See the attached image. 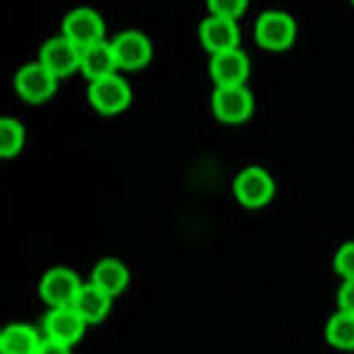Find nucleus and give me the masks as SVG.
<instances>
[{"instance_id":"obj_2","label":"nucleus","mask_w":354,"mask_h":354,"mask_svg":"<svg viewBox=\"0 0 354 354\" xmlns=\"http://www.w3.org/2000/svg\"><path fill=\"white\" fill-rule=\"evenodd\" d=\"M299 27L293 17L282 10H267L257 17L254 37L257 45L267 51H285L295 43Z\"/></svg>"},{"instance_id":"obj_16","label":"nucleus","mask_w":354,"mask_h":354,"mask_svg":"<svg viewBox=\"0 0 354 354\" xmlns=\"http://www.w3.org/2000/svg\"><path fill=\"white\" fill-rule=\"evenodd\" d=\"M115 68H118V64H115L111 43L99 41L96 45H91L88 48L81 50L80 70L83 71V75L89 81L114 75Z\"/></svg>"},{"instance_id":"obj_14","label":"nucleus","mask_w":354,"mask_h":354,"mask_svg":"<svg viewBox=\"0 0 354 354\" xmlns=\"http://www.w3.org/2000/svg\"><path fill=\"white\" fill-rule=\"evenodd\" d=\"M43 339L33 326L17 323L7 326L0 335V351L3 354H37Z\"/></svg>"},{"instance_id":"obj_19","label":"nucleus","mask_w":354,"mask_h":354,"mask_svg":"<svg viewBox=\"0 0 354 354\" xmlns=\"http://www.w3.org/2000/svg\"><path fill=\"white\" fill-rule=\"evenodd\" d=\"M211 15L227 17V19H239L245 14L249 7V0H206Z\"/></svg>"},{"instance_id":"obj_23","label":"nucleus","mask_w":354,"mask_h":354,"mask_svg":"<svg viewBox=\"0 0 354 354\" xmlns=\"http://www.w3.org/2000/svg\"><path fill=\"white\" fill-rule=\"evenodd\" d=\"M351 3H353V7H354V0H351Z\"/></svg>"},{"instance_id":"obj_15","label":"nucleus","mask_w":354,"mask_h":354,"mask_svg":"<svg viewBox=\"0 0 354 354\" xmlns=\"http://www.w3.org/2000/svg\"><path fill=\"white\" fill-rule=\"evenodd\" d=\"M73 308L86 319L88 325H97L109 313L111 297L93 283L83 285L73 301Z\"/></svg>"},{"instance_id":"obj_7","label":"nucleus","mask_w":354,"mask_h":354,"mask_svg":"<svg viewBox=\"0 0 354 354\" xmlns=\"http://www.w3.org/2000/svg\"><path fill=\"white\" fill-rule=\"evenodd\" d=\"M211 107L216 119L224 124H243L254 112V96L245 86H226L214 91Z\"/></svg>"},{"instance_id":"obj_4","label":"nucleus","mask_w":354,"mask_h":354,"mask_svg":"<svg viewBox=\"0 0 354 354\" xmlns=\"http://www.w3.org/2000/svg\"><path fill=\"white\" fill-rule=\"evenodd\" d=\"M62 35L80 50L104 41L106 21L91 7H76L68 12L62 24Z\"/></svg>"},{"instance_id":"obj_21","label":"nucleus","mask_w":354,"mask_h":354,"mask_svg":"<svg viewBox=\"0 0 354 354\" xmlns=\"http://www.w3.org/2000/svg\"><path fill=\"white\" fill-rule=\"evenodd\" d=\"M338 306L341 312L354 315V279L344 280L338 290Z\"/></svg>"},{"instance_id":"obj_1","label":"nucleus","mask_w":354,"mask_h":354,"mask_svg":"<svg viewBox=\"0 0 354 354\" xmlns=\"http://www.w3.org/2000/svg\"><path fill=\"white\" fill-rule=\"evenodd\" d=\"M231 189L241 208L249 211L266 208L277 193L274 176L261 165L243 168L232 180Z\"/></svg>"},{"instance_id":"obj_11","label":"nucleus","mask_w":354,"mask_h":354,"mask_svg":"<svg viewBox=\"0 0 354 354\" xmlns=\"http://www.w3.org/2000/svg\"><path fill=\"white\" fill-rule=\"evenodd\" d=\"M86 319L70 306H58L43 319V330L48 338L73 348L86 333Z\"/></svg>"},{"instance_id":"obj_22","label":"nucleus","mask_w":354,"mask_h":354,"mask_svg":"<svg viewBox=\"0 0 354 354\" xmlns=\"http://www.w3.org/2000/svg\"><path fill=\"white\" fill-rule=\"evenodd\" d=\"M70 346H66V344L59 343V341H56L53 338H48L46 336L45 339H43L41 343V348H40V353H59V354H64V353H70Z\"/></svg>"},{"instance_id":"obj_3","label":"nucleus","mask_w":354,"mask_h":354,"mask_svg":"<svg viewBox=\"0 0 354 354\" xmlns=\"http://www.w3.org/2000/svg\"><path fill=\"white\" fill-rule=\"evenodd\" d=\"M88 102L97 114L115 115L131 106L132 89L127 81L115 75L99 77L88 86Z\"/></svg>"},{"instance_id":"obj_18","label":"nucleus","mask_w":354,"mask_h":354,"mask_svg":"<svg viewBox=\"0 0 354 354\" xmlns=\"http://www.w3.org/2000/svg\"><path fill=\"white\" fill-rule=\"evenodd\" d=\"M27 132L24 124L14 118L3 115L0 119V158L10 160L19 155L25 147Z\"/></svg>"},{"instance_id":"obj_5","label":"nucleus","mask_w":354,"mask_h":354,"mask_svg":"<svg viewBox=\"0 0 354 354\" xmlns=\"http://www.w3.org/2000/svg\"><path fill=\"white\" fill-rule=\"evenodd\" d=\"M115 64L119 70L139 71L149 66L153 58V45L144 32L129 28L120 32L111 41Z\"/></svg>"},{"instance_id":"obj_6","label":"nucleus","mask_w":354,"mask_h":354,"mask_svg":"<svg viewBox=\"0 0 354 354\" xmlns=\"http://www.w3.org/2000/svg\"><path fill=\"white\" fill-rule=\"evenodd\" d=\"M14 89L27 104H41L48 101L58 89V77L51 75L45 66L25 64L14 76Z\"/></svg>"},{"instance_id":"obj_13","label":"nucleus","mask_w":354,"mask_h":354,"mask_svg":"<svg viewBox=\"0 0 354 354\" xmlns=\"http://www.w3.org/2000/svg\"><path fill=\"white\" fill-rule=\"evenodd\" d=\"M91 283L107 295L118 297L131 285V272L118 259H102L91 270Z\"/></svg>"},{"instance_id":"obj_17","label":"nucleus","mask_w":354,"mask_h":354,"mask_svg":"<svg viewBox=\"0 0 354 354\" xmlns=\"http://www.w3.org/2000/svg\"><path fill=\"white\" fill-rule=\"evenodd\" d=\"M326 343L331 348L341 351L354 349V315L339 312L330 318L326 323Z\"/></svg>"},{"instance_id":"obj_20","label":"nucleus","mask_w":354,"mask_h":354,"mask_svg":"<svg viewBox=\"0 0 354 354\" xmlns=\"http://www.w3.org/2000/svg\"><path fill=\"white\" fill-rule=\"evenodd\" d=\"M333 267L338 272L339 277H343L344 280L354 279V241L344 243L336 250L333 257Z\"/></svg>"},{"instance_id":"obj_10","label":"nucleus","mask_w":354,"mask_h":354,"mask_svg":"<svg viewBox=\"0 0 354 354\" xmlns=\"http://www.w3.org/2000/svg\"><path fill=\"white\" fill-rule=\"evenodd\" d=\"M241 33L236 20L227 17L211 15L200 25V41L205 51L213 55L236 50L239 46Z\"/></svg>"},{"instance_id":"obj_9","label":"nucleus","mask_w":354,"mask_h":354,"mask_svg":"<svg viewBox=\"0 0 354 354\" xmlns=\"http://www.w3.org/2000/svg\"><path fill=\"white\" fill-rule=\"evenodd\" d=\"M38 63L51 75L62 80L76 73L81 66V50L64 37L51 38L40 48Z\"/></svg>"},{"instance_id":"obj_12","label":"nucleus","mask_w":354,"mask_h":354,"mask_svg":"<svg viewBox=\"0 0 354 354\" xmlns=\"http://www.w3.org/2000/svg\"><path fill=\"white\" fill-rule=\"evenodd\" d=\"M250 75V59L241 50L213 55L209 62V76L219 88L243 86Z\"/></svg>"},{"instance_id":"obj_8","label":"nucleus","mask_w":354,"mask_h":354,"mask_svg":"<svg viewBox=\"0 0 354 354\" xmlns=\"http://www.w3.org/2000/svg\"><path fill=\"white\" fill-rule=\"evenodd\" d=\"M81 280L70 267H55L41 279L38 295L50 308L70 306L81 290Z\"/></svg>"}]
</instances>
